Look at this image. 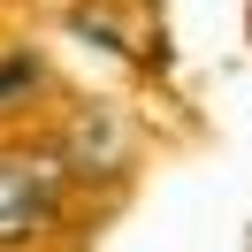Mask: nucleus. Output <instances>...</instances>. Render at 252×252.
Wrapping results in <instances>:
<instances>
[{
    "label": "nucleus",
    "mask_w": 252,
    "mask_h": 252,
    "mask_svg": "<svg viewBox=\"0 0 252 252\" xmlns=\"http://www.w3.org/2000/svg\"><path fill=\"white\" fill-rule=\"evenodd\" d=\"M62 206V168L46 153H0V252L31 245Z\"/></svg>",
    "instance_id": "nucleus-1"
},
{
    "label": "nucleus",
    "mask_w": 252,
    "mask_h": 252,
    "mask_svg": "<svg viewBox=\"0 0 252 252\" xmlns=\"http://www.w3.org/2000/svg\"><path fill=\"white\" fill-rule=\"evenodd\" d=\"M31 77H38L31 62H16V69H0V92H16V84H31Z\"/></svg>",
    "instance_id": "nucleus-2"
}]
</instances>
